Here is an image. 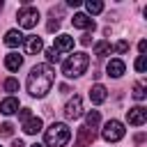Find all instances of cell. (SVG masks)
<instances>
[{
    "label": "cell",
    "mask_w": 147,
    "mask_h": 147,
    "mask_svg": "<svg viewBox=\"0 0 147 147\" xmlns=\"http://www.w3.org/2000/svg\"><path fill=\"white\" fill-rule=\"evenodd\" d=\"M2 7H5V5H2V0H0V11H2Z\"/></svg>",
    "instance_id": "e575fe53"
},
{
    "label": "cell",
    "mask_w": 147,
    "mask_h": 147,
    "mask_svg": "<svg viewBox=\"0 0 147 147\" xmlns=\"http://www.w3.org/2000/svg\"><path fill=\"white\" fill-rule=\"evenodd\" d=\"M30 147H44V145H39V142H34V145H30Z\"/></svg>",
    "instance_id": "836d02e7"
},
{
    "label": "cell",
    "mask_w": 147,
    "mask_h": 147,
    "mask_svg": "<svg viewBox=\"0 0 147 147\" xmlns=\"http://www.w3.org/2000/svg\"><path fill=\"white\" fill-rule=\"evenodd\" d=\"M87 64H90L87 53H74V55H69V57L64 60V64H62V74H64L67 78H78V76L85 74Z\"/></svg>",
    "instance_id": "3957f363"
},
{
    "label": "cell",
    "mask_w": 147,
    "mask_h": 147,
    "mask_svg": "<svg viewBox=\"0 0 147 147\" xmlns=\"http://www.w3.org/2000/svg\"><path fill=\"white\" fill-rule=\"evenodd\" d=\"M16 18H18V25H21V28L30 30V28L37 25V21H39V11H37V7H32V5H23V7L18 9Z\"/></svg>",
    "instance_id": "277c9868"
},
{
    "label": "cell",
    "mask_w": 147,
    "mask_h": 147,
    "mask_svg": "<svg viewBox=\"0 0 147 147\" xmlns=\"http://www.w3.org/2000/svg\"><path fill=\"white\" fill-rule=\"evenodd\" d=\"M80 44H83V46H90V44H92L90 34H83V37H80Z\"/></svg>",
    "instance_id": "f1b7e54d"
},
{
    "label": "cell",
    "mask_w": 147,
    "mask_h": 147,
    "mask_svg": "<svg viewBox=\"0 0 147 147\" xmlns=\"http://www.w3.org/2000/svg\"><path fill=\"white\" fill-rule=\"evenodd\" d=\"M113 51H115V53H126V51H129V41H126V39L117 41V44L113 46Z\"/></svg>",
    "instance_id": "cb8c5ba5"
},
{
    "label": "cell",
    "mask_w": 147,
    "mask_h": 147,
    "mask_svg": "<svg viewBox=\"0 0 147 147\" xmlns=\"http://www.w3.org/2000/svg\"><path fill=\"white\" fill-rule=\"evenodd\" d=\"M46 60H48V67H51L53 62H60V53L55 48H46Z\"/></svg>",
    "instance_id": "603a6c76"
},
{
    "label": "cell",
    "mask_w": 147,
    "mask_h": 147,
    "mask_svg": "<svg viewBox=\"0 0 147 147\" xmlns=\"http://www.w3.org/2000/svg\"><path fill=\"white\" fill-rule=\"evenodd\" d=\"M83 115V99L76 94V96H71L69 101H67V106H64V117L67 119H78Z\"/></svg>",
    "instance_id": "8992f818"
},
{
    "label": "cell",
    "mask_w": 147,
    "mask_h": 147,
    "mask_svg": "<svg viewBox=\"0 0 147 147\" xmlns=\"http://www.w3.org/2000/svg\"><path fill=\"white\" fill-rule=\"evenodd\" d=\"M145 69H147V57H145V55H140V57L136 60V71H140V74H142Z\"/></svg>",
    "instance_id": "d4e9b609"
},
{
    "label": "cell",
    "mask_w": 147,
    "mask_h": 147,
    "mask_svg": "<svg viewBox=\"0 0 147 147\" xmlns=\"http://www.w3.org/2000/svg\"><path fill=\"white\" fill-rule=\"evenodd\" d=\"M11 147H25V145H23V140H14V142H11Z\"/></svg>",
    "instance_id": "d6a6232c"
},
{
    "label": "cell",
    "mask_w": 147,
    "mask_h": 147,
    "mask_svg": "<svg viewBox=\"0 0 147 147\" xmlns=\"http://www.w3.org/2000/svg\"><path fill=\"white\" fill-rule=\"evenodd\" d=\"M69 138H71V131L64 122H53L44 133V140L48 147H64L69 142Z\"/></svg>",
    "instance_id": "7a4b0ae2"
},
{
    "label": "cell",
    "mask_w": 147,
    "mask_h": 147,
    "mask_svg": "<svg viewBox=\"0 0 147 147\" xmlns=\"http://www.w3.org/2000/svg\"><path fill=\"white\" fill-rule=\"evenodd\" d=\"M57 28H60V21H57V18H51V21H48V32H55Z\"/></svg>",
    "instance_id": "4316f807"
},
{
    "label": "cell",
    "mask_w": 147,
    "mask_h": 147,
    "mask_svg": "<svg viewBox=\"0 0 147 147\" xmlns=\"http://www.w3.org/2000/svg\"><path fill=\"white\" fill-rule=\"evenodd\" d=\"M94 138H96V133H94L92 129H87V126H80V129H78V133H76L74 147H90V145L94 142Z\"/></svg>",
    "instance_id": "52a82bcc"
},
{
    "label": "cell",
    "mask_w": 147,
    "mask_h": 147,
    "mask_svg": "<svg viewBox=\"0 0 147 147\" xmlns=\"http://www.w3.org/2000/svg\"><path fill=\"white\" fill-rule=\"evenodd\" d=\"M131 94H133V99H136V101H142V99H145V94H147V92H145V85H142V83H136Z\"/></svg>",
    "instance_id": "7402d4cb"
},
{
    "label": "cell",
    "mask_w": 147,
    "mask_h": 147,
    "mask_svg": "<svg viewBox=\"0 0 147 147\" xmlns=\"http://www.w3.org/2000/svg\"><path fill=\"white\" fill-rule=\"evenodd\" d=\"M67 5H69V7H80V0H69Z\"/></svg>",
    "instance_id": "4dcf8cb0"
},
{
    "label": "cell",
    "mask_w": 147,
    "mask_h": 147,
    "mask_svg": "<svg viewBox=\"0 0 147 147\" xmlns=\"http://www.w3.org/2000/svg\"><path fill=\"white\" fill-rule=\"evenodd\" d=\"M53 80H55V71L48 67V64H37L30 69L28 74V92L37 99L46 96L53 87Z\"/></svg>",
    "instance_id": "6da1fadb"
},
{
    "label": "cell",
    "mask_w": 147,
    "mask_h": 147,
    "mask_svg": "<svg viewBox=\"0 0 147 147\" xmlns=\"http://www.w3.org/2000/svg\"><path fill=\"white\" fill-rule=\"evenodd\" d=\"M138 51H140V53H142V55H145V51H147V41H145V39H142V41H140V44H138Z\"/></svg>",
    "instance_id": "f546056e"
},
{
    "label": "cell",
    "mask_w": 147,
    "mask_h": 147,
    "mask_svg": "<svg viewBox=\"0 0 147 147\" xmlns=\"http://www.w3.org/2000/svg\"><path fill=\"white\" fill-rule=\"evenodd\" d=\"M106 71H108V76H113V78H119V76L126 71V64H124L119 57H115V60H110V62L106 64Z\"/></svg>",
    "instance_id": "8fae6325"
},
{
    "label": "cell",
    "mask_w": 147,
    "mask_h": 147,
    "mask_svg": "<svg viewBox=\"0 0 147 147\" xmlns=\"http://www.w3.org/2000/svg\"><path fill=\"white\" fill-rule=\"evenodd\" d=\"M101 136H103V140H108V142H117V140L124 138V124H122L119 119H108V122L103 124Z\"/></svg>",
    "instance_id": "5b68a950"
},
{
    "label": "cell",
    "mask_w": 147,
    "mask_h": 147,
    "mask_svg": "<svg viewBox=\"0 0 147 147\" xmlns=\"http://www.w3.org/2000/svg\"><path fill=\"white\" fill-rule=\"evenodd\" d=\"M23 41H25V37L21 34V30H7V34H5V46L16 48V46H21Z\"/></svg>",
    "instance_id": "4fadbf2b"
},
{
    "label": "cell",
    "mask_w": 147,
    "mask_h": 147,
    "mask_svg": "<svg viewBox=\"0 0 147 147\" xmlns=\"http://www.w3.org/2000/svg\"><path fill=\"white\" fill-rule=\"evenodd\" d=\"M106 96H108V90H106L101 83H96V85L90 87V101H92V103H103Z\"/></svg>",
    "instance_id": "7c38bea8"
},
{
    "label": "cell",
    "mask_w": 147,
    "mask_h": 147,
    "mask_svg": "<svg viewBox=\"0 0 147 147\" xmlns=\"http://www.w3.org/2000/svg\"><path fill=\"white\" fill-rule=\"evenodd\" d=\"M71 23H74V28H78V30H94V21H92L87 14H74Z\"/></svg>",
    "instance_id": "9c48e42d"
},
{
    "label": "cell",
    "mask_w": 147,
    "mask_h": 147,
    "mask_svg": "<svg viewBox=\"0 0 147 147\" xmlns=\"http://www.w3.org/2000/svg\"><path fill=\"white\" fill-rule=\"evenodd\" d=\"M23 44H25V53H28V55H37V53L44 48V41H41V37H28Z\"/></svg>",
    "instance_id": "9a60e30c"
},
{
    "label": "cell",
    "mask_w": 147,
    "mask_h": 147,
    "mask_svg": "<svg viewBox=\"0 0 147 147\" xmlns=\"http://www.w3.org/2000/svg\"><path fill=\"white\" fill-rule=\"evenodd\" d=\"M126 119H129V124H133V126H142V124L147 122V110H145L142 106L129 108V113H126Z\"/></svg>",
    "instance_id": "ba28073f"
},
{
    "label": "cell",
    "mask_w": 147,
    "mask_h": 147,
    "mask_svg": "<svg viewBox=\"0 0 147 147\" xmlns=\"http://www.w3.org/2000/svg\"><path fill=\"white\" fill-rule=\"evenodd\" d=\"M110 51H113L110 41H96V44H94V55H96V57H103V55H108Z\"/></svg>",
    "instance_id": "d6986e66"
},
{
    "label": "cell",
    "mask_w": 147,
    "mask_h": 147,
    "mask_svg": "<svg viewBox=\"0 0 147 147\" xmlns=\"http://www.w3.org/2000/svg\"><path fill=\"white\" fill-rule=\"evenodd\" d=\"M41 117H30V119H25L23 122V131L28 133V136H34V133H39L41 131Z\"/></svg>",
    "instance_id": "2e32d148"
},
{
    "label": "cell",
    "mask_w": 147,
    "mask_h": 147,
    "mask_svg": "<svg viewBox=\"0 0 147 147\" xmlns=\"http://www.w3.org/2000/svg\"><path fill=\"white\" fill-rule=\"evenodd\" d=\"M57 53H67V51H74V37L69 34H60L55 37V46H53Z\"/></svg>",
    "instance_id": "30bf717a"
},
{
    "label": "cell",
    "mask_w": 147,
    "mask_h": 147,
    "mask_svg": "<svg viewBox=\"0 0 147 147\" xmlns=\"http://www.w3.org/2000/svg\"><path fill=\"white\" fill-rule=\"evenodd\" d=\"M21 64H23V57H21L18 53H9V55H5V67H7L9 71H18Z\"/></svg>",
    "instance_id": "e0dca14e"
},
{
    "label": "cell",
    "mask_w": 147,
    "mask_h": 147,
    "mask_svg": "<svg viewBox=\"0 0 147 147\" xmlns=\"http://www.w3.org/2000/svg\"><path fill=\"white\" fill-rule=\"evenodd\" d=\"M11 133H14V124H9V122L0 124V136H11Z\"/></svg>",
    "instance_id": "484cf974"
},
{
    "label": "cell",
    "mask_w": 147,
    "mask_h": 147,
    "mask_svg": "<svg viewBox=\"0 0 147 147\" xmlns=\"http://www.w3.org/2000/svg\"><path fill=\"white\" fill-rule=\"evenodd\" d=\"M18 117H21L23 122H25V119H30V117H32V115H30V108H21V110H18Z\"/></svg>",
    "instance_id": "83f0119b"
},
{
    "label": "cell",
    "mask_w": 147,
    "mask_h": 147,
    "mask_svg": "<svg viewBox=\"0 0 147 147\" xmlns=\"http://www.w3.org/2000/svg\"><path fill=\"white\" fill-rule=\"evenodd\" d=\"M85 7H87L90 14H101V11H103V2H99V0H87Z\"/></svg>",
    "instance_id": "ffe728a7"
},
{
    "label": "cell",
    "mask_w": 147,
    "mask_h": 147,
    "mask_svg": "<svg viewBox=\"0 0 147 147\" xmlns=\"http://www.w3.org/2000/svg\"><path fill=\"white\" fill-rule=\"evenodd\" d=\"M2 87H5V92L14 94V92H18V80H16V78H7V80L2 83Z\"/></svg>",
    "instance_id": "44dd1931"
},
{
    "label": "cell",
    "mask_w": 147,
    "mask_h": 147,
    "mask_svg": "<svg viewBox=\"0 0 147 147\" xmlns=\"http://www.w3.org/2000/svg\"><path fill=\"white\" fill-rule=\"evenodd\" d=\"M136 142H138V145L145 142V133H138V136H136Z\"/></svg>",
    "instance_id": "1f68e13d"
},
{
    "label": "cell",
    "mask_w": 147,
    "mask_h": 147,
    "mask_svg": "<svg viewBox=\"0 0 147 147\" xmlns=\"http://www.w3.org/2000/svg\"><path fill=\"white\" fill-rule=\"evenodd\" d=\"M99 122H101L99 110H90V113L85 115V126H87V129H92V131H94V129L99 126Z\"/></svg>",
    "instance_id": "ac0fdd59"
},
{
    "label": "cell",
    "mask_w": 147,
    "mask_h": 147,
    "mask_svg": "<svg viewBox=\"0 0 147 147\" xmlns=\"http://www.w3.org/2000/svg\"><path fill=\"white\" fill-rule=\"evenodd\" d=\"M0 113H2V115H14V113H18V99H16V96L2 99V101H0Z\"/></svg>",
    "instance_id": "5bb4252c"
}]
</instances>
